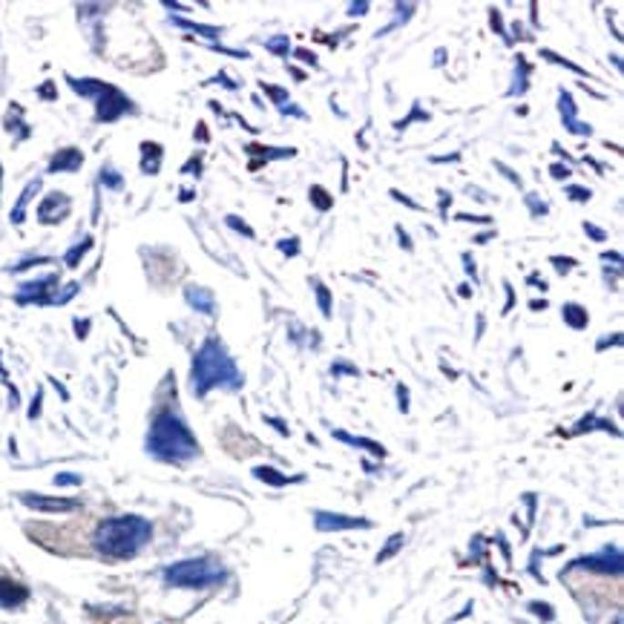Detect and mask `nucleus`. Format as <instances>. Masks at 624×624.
<instances>
[{
	"instance_id": "1",
	"label": "nucleus",
	"mask_w": 624,
	"mask_h": 624,
	"mask_svg": "<svg viewBox=\"0 0 624 624\" xmlns=\"http://www.w3.org/2000/svg\"><path fill=\"white\" fill-rule=\"evenodd\" d=\"M242 372L236 369L233 357L225 352V345L216 337L201 343V348L193 357V369H190V385L196 397H205L210 389H230L240 392L242 389Z\"/></svg>"
},
{
	"instance_id": "2",
	"label": "nucleus",
	"mask_w": 624,
	"mask_h": 624,
	"mask_svg": "<svg viewBox=\"0 0 624 624\" xmlns=\"http://www.w3.org/2000/svg\"><path fill=\"white\" fill-rule=\"evenodd\" d=\"M147 452H150L156 461L185 464L199 455V444H196L193 432L188 429V424L179 414L161 412L153 420L150 435H147Z\"/></svg>"
},
{
	"instance_id": "3",
	"label": "nucleus",
	"mask_w": 624,
	"mask_h": 624,
	"mask_svg": "<svg viewBox=\"0 0 624 624\" xmlns=\"http://www.w3.org/2000/svg\"><path fill=\"white\" fill-rule=\"evenodd\" d=\"M153 538V527L141 516H118L98 524L93 544L109 558H133Z\"/></svg>"
},
{
	"instance_id": "4",
	"label": "nucleus",
	"mask_w": 624,
	"mask_h": 624,
	"mask_svg": "<svg viewBox=\"0 0 624 624\" xmlns=\"http://www.w3.org/2000/svg\"><path fill=\"white\" fill-rule=\"evenodd\" d=\"M164 581L170 587H188V590H205L219 581H225V567L213 558H188L176 561L164 570Z\"/></svg>"
},
{
	"instance_id": "5",
	"label": "nucleus",
	"mask_w": 624,
	"mask_h": 624,
	"mask_svg": "<svg viewBox=\"0 0 624 624\" xmlns=\"http://www.w3.org/2000/svg\"><path fill=\"white\" fill-rule=\"evenodd\" d=\"M69 87L76 93L87 96L96 101V118L98 121H116L124 113H130L133 104L127 101L116 87H109L104 81H93V78H69Z\"/></svg>"
},
{
	"instance_id": "6",
	"label": "nucleus",
	"mask_w": 624,
	"mask_h": 624,
	"mask_svg": "<svg viewBox=\"0 0 624 624\" xmlns=\"http://www.w3.org/2000/svg\"><path fill=\"white\" fill-rule=\"evenodd\" d=\"M573 567H581V570H596V573H613V576H619V573H621V553H619V547H604L601 553H596V556H584V558H578Z\"/></svg>"
},
{
	"instance_id": "7",
	"label": "nucleus",
	"mask_w": 624,
	"mask_h": 624,
	"mask_svg": "<svg viewBox=\"0 0 624 624\" xmlns=\"http://www.w3.org/2000/svg\"><path fill=\"white\" fill-rule=\"evenodd\" d=\"M558 109H561L564 127H567L570 133H576V136H590V133H593V127H590V124L578 121V107H576V101H573L570 93H561V96H558Z\"/></svg>"
},
{
	"instance_id": "8",
	"label": "nucleus",
	"mask_w": 624,
	"mask_h": 624,
	"mask_svg": "<svg viewBox=\"0 0 624 624\" xmlns=\"http://www.w3.org/2000/svg\"><path fill=\"white\" fill-rule=\"evenodd\" d=\"M314 524L320 532H332V529H365L372 527L365 518H348V516H334V512H317Z\"/></svg>"
},
{
	"instance_id": "9",
	"label": "nucleus",
	"mask_w": 624,
	"mask_h": 624,
	"mask_svg": "<svg viewBox=\"0 0 624 624\" xmlns=\"http://www.w3.org/2000/svg\"><path fill=\"white\" fill-rule=\"evenodd\" d=\"M69 213V199L64 193H49L44 199V205L38 208V219L44 225H55V222H61V219Z\"/></svg>"
},
{
	"instance_id": "10",
	"label": "nucleus",
	"mask_w": 624,
	"mask_h": 624,
	"mask_svg": "<svg viewBox=\"0 0 624 624\" xmlns=\"http://www.w3.org/2000/svg\"><path fill=\"white\" fill-rule=\"evenodd\" d=\"M21 501L32 509H41V512H69L76 509L78 501H64V498H46V495H32V492H24Z\"/></svg>"
},
{
	"instance_id": "11",
	"label": "nucleus",
	"mask_w": 624,
	"mask_h": 624,
	"mask_svg": "<svg viewBox=\"0 0 624 624\" xmlns=\"http://www.w3.org/2000/svg\"><path fill=\"white\" fill-rule=\"evenodd\" d=\"M55 282H58V277L55 273H49V277H41L35 282H26L21 285V291H17V302H46V288H52Z\"/></svg>"
},
{
	"instance_id": "12",
	"label": "nucleus",
	"mask_w": 624,
	"mask_h": 624,
	"mask_svg": "<svg viewBox=\"0 0 624 624\" xmlns=\"http://www.w3.org/2000/svg\"><path fill=\"white\" fill-rule=\"evenodd\" d=\"M185 300H188V305L190 308H196L199 314H213L216 311V300H213V293L208 291V288H199V285H188L185 288Z\"/></svg>"
},
{
	"instance_id": "13",
	"label": "nucleus",
	"mask_w": 624,
	"mask_h": 624,
	"mask_svg": "<svg viewBox=\"0 0 624 624\" xmlns=\"http://www.w3.org/2000/svg\"><path fill=\"white\" fill-rule=\"evenodd\" d=\"M81 164H84L81 150H76V147H69V150L55 153V159L49 161V173H72V170H78Z\"/></svg>"
},
{
	"instance_id": "14",
	"label": "nucleus",
	"mask_w": 624,
	"mask_h": 624,
	"mask_svg": "<svg viewBox=\"0 0 624 624\" xmlns=\"http://www.w3.org/2000/svg\"><path fill=\"white\" fill-rule=\"evenodd\" d=\"M41 190V179H35V181H29L26 185V190L21 193V199H17V205H15V210H12V222L15 225H21L24 222V216H26V205L32 201V196Z\"/></svg>"
},
{
	"instance_id": "15",
	"label": "nucleus",
	"mask_w": 624,
	"mask_h": 624,
	"mask_svg": "<svg viewBox=\"0 0 624 624\" xmlns=\"http://www.w3.org/2000/svg\"><path fill=\"white\" fill-rule=\"evenodd\" d=\"M26 598V590L21 584H12V581H0V604L4 608H17Z\"/></svg>"
},
{
	"instance_id": "16",
	"label": "nucleus",
	"mask_w": 624,
	"mask_h": 624,
	"mask_svg": "<svg viewBox=\"0 0 624 624\" xmlns=\"http://www.w3.org/2000/svg\"><path fill=\"white\" fill-rule=\"evenodd\" d=\"M561 314H564V322L570 325V328H587V322H590L587 311L581 305H576V302H567Z\"/></svg>"
},
{
	"instance_id": "17",
	"label": "nucleus",
	"mask_w": 624,
	"mask_h": 624,
	"mask_svg": "<svg viewBox=\"0 0 624 624\" xmlns=\"http://www.w3.org/2000/svg\"><path fill=\"white\" fill-rule=\"evenodd\" d=\"M141 150H144L141 170H144V173H150V176H153V173H159V159H161V153H159V150H161V147H159V144H144Z\"/></svg>"
},
{
	"instance_id": "18",
	"label": "nucleus",
	"mask_w": 624,
	"mask_h": 624,
	"mask_svg": "<svg viewBox=\"0 0 624 624\" xmlns=\"http://www.w3.org/2000/svg\"><path fill=\"white\" fill-rule=\"evenodd\" d=\"M527 76H529V66L524 58H518V66H516V87L509 89V96H521L527 93Z\"/></svg>"
},
{
	"instance_id": "19",
	"label": "nucleus",
	"mask_w": 624,
	"mask_h": 624,
	"mask_svg": "<svg viewBox=\"0 0 624 624\" xmlns=\"http://www.w3.org/2000/svg\"><path fill=\"white\" fill-rule=\"evenodd\" d=\"M253 475H256V478L268 481V484H273V486H282V484H288L285 475H280L277 469H271V466H260V469H256Z\"/></svg>"
},
{
	"instance_id": "20",
	"label": "nucleus",
	"mask_w": 624,
	"mask_h": 624,
	"mask_svg": "<svg viewBox=\"0 0 624 624\" xmlns=\"http://www.w3.org/2000/svg\"><path fill=\"white\" fill-rule=\"evenodd\" d=\"M314 288H317V300H320V308H322V317H332V291H328L320 280H314Z\"/></svg>"
},
{
	"instance_id": "21",
	"label": "nucleus",
	"mask_w": 624,
	"mask_h": 624,
	"mask_svg": "<svg viewBox=\"0 0 624 624\" xmlns=\"http://www.w3.org/2000/svg\"><path fill=\"white\" fill-rule=\"evenodd\" d=\"M337 437H340V440H345V444H352V446H360V449H369V452H374V455H383V446L372 444V440H363V437H348L345 432H337Z\"/></svg>"
},
{
	"instance_id": "22",
	"label": "nucleus",
	"mask_w": 624,
	"mask_h": 624,
	"mask_svg": "<svg viewBox=\"0 0 624 624\" xmlns=\"http://www.w3.org/2000/svg\"><path fill=\"white\" fill-rule=\"evenodd\" d=\"M265 49H268V52H273V55H280V58H288V49H291V44H288V38H282V35H277V38H268V41H265Z\"/></svg>"
},
{
	"instance_id": "23",
	"label": "nucleus",
	"mask_w": 624,
	"mask_h": 624,
	"mask_svg": "<svg viewBox=\"0 0 624 624\" xmlns=\"http://www.w3.org/2000/svg\"><path fill=\"white\" fill-rule=\"evenodd\" d=\"M89 248H93V240H89V236H87V240H84L78 248H72V251L64 256V260H66V265H69V268H76V265H78V260H81V256H84Z\"/></svg>"
},
{
	"instance_id": "24",
	"label": "nucleus",
	"mask_w": 624,
	"mask_h": 624,
	"mask_svg": "<svg viewBox=\"0 0 624 624\" xmlns=\"http://www.w3.org/2000/svg\"><path fill=\"white\" fill-rule=\"evenodd\" d=\"M176 24L188 26V29H193L199 35H205V38H219V35H222V29H216V26H199V24H190V21H179V17H176Z\"/></svg>"
},
{
	"instance_id": "25",
	"label": "nucleus",
	"mask_w": 624,
	"mask_h": 624,
	"mask_svg": "<svg viewBox=\"0 0 624 624\" xmlns=\"http://www.w3.org/2000/svg\"><path fill=\"white\" fill-rule=\"evenodd\" d=\"M101 181H104L107 188H113V190H118V188L124 185V181H121V176H118L113 168H104V170H101Z\"/></svg>"
},
{
	"instance_id": "26",
	"label": "nucleus",
	"mask_w": 624,
	"mask_h": 624,
	"mask_svg": "<svg viewBox=\"0 0 624 624\" xmlns=\"http://www.w3.org/2000/svg\"><path fill=\"white\" fill-rule=\"evenodd\" d=\"M403 547V536H392V541L389 544H385V549H383V553L377 556V561H385V558H392L394 553H397V549Z\"/></svg>"
},
{
	"instance_id": "27",
	"label": "nucleus",
	"mask_w": 624,
	"mask_h": 624,
	"mask_svg": "<svg viewBox=\"0 0 624 624\" xmlns=\"http://www.w3.org/2000/svg\"><path fill=\"white\" fill-rule=\"evenodd\" d=\"M311 196H314V205H317L320 210H328V208H332V201H328V193H325L322 188H311Z\"/></svg>"
},
{
	"instance_id": "28",
	"label": "nucleus",
	"mask_w": 624,
	"mask_h": 624,
	"mask_svg": "<svg viewBox=\"0 0 624 624\" xmlns=\"http://www.w3.org/2000/svg\"><path fill=\"white\" fill-rule=\"evenodd\" d=\"M567 196H570L573 201H590V190H587V188H578V185H570V188H567Z\"/></svg>"
},
{
	"instance_id": "29",
	"label": "nucleus",
	"mask_w": 624,
	"mask_h": 624,
	"mask_svg": "<svg viewBox=\"0 0 624 624\" xmlns=\"http://www.w3.org/2000/svg\"><path fill=\"white\" fill-rule=\"evenodd\" d=\"M262 89H265V93H268L273 101H277V104H282V101L288 98V93H285V89H277V87H271V84H262Z\"/></svg>"
},
{
	"instance_id": "30",
	"label": "nucleus",
	"mask_w": 624,
	"mask_h": 624,
	"mask_svg": "<svg viewBox=\"0 0 624 624\" xmlns=\"http://www.w3.org/2000/svg\"><path fill=\"white\" fill-rule=\"evenodd\" d=\"M527 205L532 208V216L547 213V205H544V201H538V196H527Z\"/></svg>"
},
{
	"instance_id": "31",
	"label": "nucleus",
	"mask_w": 624,
	"mask_h": 624,
	"mask_svg": "<svg viewBox=\"0 0 624 624\" xmlns=\"http://www.w3.org/2000/svg\"><path fill=\"white\" fill-rule=\"evenodd\" d=\"M228 225H230V228H236V230H242L245 236H253V230H251V228H248V225L242 222V219H240V216H228Z\"/></svg>"
},
{
	"instance_id": "32",
	"label": "nucleus",
	"mask_w": 624,
	"mask_h": 624,
	"mask_svg": "<svg viewBox=\"0 0 624 624\" xmlns=\"http://www.w3.org/2000/svg\"><path fill=\"white\" fill-rule=\"evenodd\" d=\"M55 484H58V486H72V484H81V478H78V475L64 472V475H58V478H55Z\"/></svg>"
},
{
	"instance_id": "33",
	"label": "nucleus",
	"mask_w": 624,
	"mask_h": 624,
	"mask_svg": "<svg viewBox=\"0 0 624 624\" xmlns=\"http://www.w3.org/2000/svg\"><path fill=\"white\" fill-rule=\"evenodd\" d=\"M297 245H300V240H282V242H280V251L288 253V256H297V251H300Z\"/></svg>"
},
{
	"instance_id": "34",
	"label": "nucleus",
	"mask_w": 624,
	"mask_h": 624,
	"mask_svg": "<svg viewBox=\"0 0 624 624\" xmlns=\"http://www.w3.org/2000/svg\"><path fill=\"white\" fill-rule=\"evenodd\" d=\"M332 374H360L354 365H345V363H334L332 365Z\"/></svg>"
},
{
	"instance_id": "35",
	"label": "nucleus",
	"mask_w": 624,
	"mask_h": 624,
	"mask_svg": "<svg viewBox=\"0 0 624 624\" xmlns=\"http://www.w3.org/2000/svg\"><path fill=\"white\" fill-rule=\"evenodd\" d=\"M549 176H553V179H567V176H570V168H564V164H553V168H549Z\"/></svg>"
},
{
	"instance_id": "36",
	"label": "nucleus",
	"mask_w": 624,
	"mask_h": 624,
	"mask_svg": "<svg viewBox=\"0 0 624 624\" xmlns=\"http://www.w3.org/2000/svg\"><path fill=\"white\" fill-rule=\"evenodd\" d=\"M584 230H587V233H590V236H593V240H596V242H604V240H608V233H604V230H598V228H593L590 222H584Z\"/></svg>"
},
{
	"instance_id": "37",
	"label": "nucleus",
	"mask_w": 624,
	"mask_h": 624,
	"mask_svg": "<svg viewBox=\"0 0 624 624\" xmlns=\"http://www.w3.org/2000/svg\"><path fill=\"white\" fill-rule=\"evenodd\" d=\"M529 608H532V610H536L538 616L544 613V619H553V610H549V608H547V604H529Z\"/></svg>"
},
{
	"instance_id": "38",
	"label": "nucleus",
	"mask_w": 624,
	"mask_h": 624,
	"mask_svg": "<svg viewBox=\"0 0 624 624\" xmlns=\"http://www.w3.org/2000/svg\"><path fill=\"white\" fill-rule=\"evenodd\" d=\"M392 196H394V199H397V201H403V205H409V208H412V210H417V205H414V201H412V199H409V196H403V193H400V190H392Z\"/></svg>"
},
{
	"instance_id": "39",
	"label": "nucleus",
	"mask_w": 624,
	"mask_h": 624,
	"mask_svg": "<svg viewBox=\"0 0 624 624\" xmlns=\"http://www.w3.org/2000/svg\"><path fill=\"white\" fill-rule=\"evenodd\" d=\"M457 219H461V222H492V219H486V216H466V213H461Z\"/></svg>"
},
{
	"instance_id": "40",
	"label": "nucleus",
	"mask_w": 624,
	"mask_h": 624,
	"mask_svg": "<svg viewBox=\"0 0 624 624\" xmlns=\"http://www.w3.org/2000/svg\"><path fill=\"white\" fill-rule=\"evenodd\" d=\"M297 55H300L305 64H317V58H314V55H308V49H297Z\"/></svg>"
},
{
	"instance_id": "41",
	"label": "nucleus",
	"mask_w": 624,
	"mask_h": 624,
	"mask_svg": "<svg viewBox=\"0 0 624 624\" xmlns=\"http://www.w3.org/2000/svg\"><path fill=\"white\" fill-rule=\"evenodd\" d=\"M397 236H400V242H403V248H406V251H412V240H409V236H406V233H403V230H397Z\"/></svg>"
},
{
	"instance_id": "42",
	"label": "nucleus",
	"mask_w": 624,
	"mask_h": 624,
	"mask_svg": "<svg viewBox=\"0 0 624 624\" xmlns=\"http://www.w3.org/2000/svg\"><path fill=\"white\" fill-rule=\"evenodd\" d=\"M365 9H369V4H354V6L348 9V12H352V15H363Z\"/></svg>"
}]
</instances>
